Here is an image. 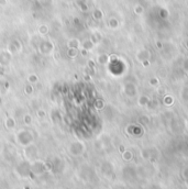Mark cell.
<instances>
[{
    "instance_id": "3957f363",
    "label": "cell",
    "mask_w": 188,
    "mask_h": 189,
    "mask_svg": "<svg viewBox=\"0 0 188 189\" xmlns=\"http://www.w3.org/2000/svg\"><path fill=\"white\" fill-rule=\"evenodd\" d=\"M24 121H25V123H31V118H30V116H25L24 117Z\"/></svg>"
},
{
    "instance_id": "6da1fadb",
    "label": "cell",
    "mask_w": 188,
    "mask_h": 189,
    "mask_svg": "<svg viewBox=\"0 0 188 189\" xmlns=\"http://www.w3.org/2000/svg\"><path fill=\"white\" fill-rule=\"evenodd\" d=\"M28 80L30 81V83H37V81L39 80V78H37V75H34V74H33V75H30V76H29Z\"/></svg>"
},
{
    "instance_id": "5b68a950",
    "label": "cell",
    "mask_w": 188,
    "mask_h": 189,
    "mask_svg": "<svg viewBox=\"0 0 188 189\" xmlns=\"http://www.w3.org/2000/svg\"><path fill=\"white\" fill-rule=\"evenodd\" d=\"M185 68H186V71H188V59H186V62H185Z\"/></svg>"
},
{
    "instance_id": "7a4b0ae2",
    "label": "cell",
    "mask_w": 188,
    "mask_h": 189,
    "mask_svg": "<svg viewBox=\"0 0 188 189\" xmlns=\"http://www.w3.org/2000/svg\"><path fill=\"white\" fill-rule=\"evenodd\" d=\"M40 32H41V33H46V32H47V28L44 27V25H42V27L40 28Z\"/></svg>"
},
{
    "instance_id": "277c9868",
    "label": "cell",
    "mask_w": 188,
    "mask_h": 189,
    "mask_svg": "<svg viewBox=\"0 0 188 189\" xmlns=\"http://www.w3.org/2000/svg\"><path fill=\"white\" fill-rule=\"evenodd\" d=\"M39 116H40V117H45V112L42 111V110H40V111H39Z\"/></svg>"
}]
</instances>
